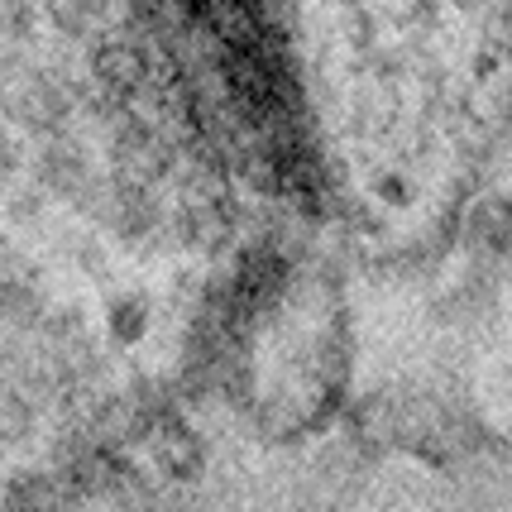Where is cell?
Listing matches in <instances>:
<instances>
[{
	"instance_id": "cell-8",
	"label": "cell",
	"mask_w": 512,
	"mask_h": 512,
	"mask_svg": "<svg viewBox=\"0 0 512 512\" xmlns=\"http://www.w3.org/2000/svg\"><path fill=\"white\" fill-rule=\"evenodd\" d=\"M39 436V407L15 383H0V446H29Z\"/></svg>"
},
{
	"instance_id": "cell-2",
	"label": "cell",
	"mask_w": 512,
	"mask_h": 512,
	"mask_svg": "<svg viewBox=\"0 0 512 512\" xmlns=\"http://www.w3.org/2000/svg\"><path fill=\"white\" fill-rule=\"evenodd\" d=\"M96 178H101V173H96V163H91L82 139H72V134H63V130L44 134V144H39V154H34V182L44 187L48 197H63L77 206V201L91 192Z\"/></svg>"
},
{
	"instance_id": "cell-5",
	"label": "cell",
	"mask_w": 512,
	"mask_h": 512,
	"mask_svg": "<svg viewBox=\"0 0 512 512\" xmlns=\"http://www.w3.org/2000/svg\"><path fill=\"white\" fill-rule=\"evenodd\" d=\"M149 446H154V465L168 474V479H197L206 469V441H201L192 426L182 422H163V426H149Z\"/></svg>"
},
{
	"instance_id": "cell-11",
	"label": "cell",
	"mask_w": 512,
	"mask_h": 512,
	"mask_svg": "<svg viewBox=\"0 0 512 512\" xmlns=\"http://www.w3.org/2000/svg\"><path fill=\"white\" fill-rule=\"evenodd\" d=\"M144 321H149V307L139 302V297H125V302H115L111 307V335L120 345H130L144 335Z\"/></svg>"
},
{
	"instance_id": "cell-6",
	"label": "cell",
	"mask_w": 512,
	"mask_h": 512,
	"mask_svg": "<svg viewBox=\"0 0 512 512\" xmlns=\"http://www.w3.org/2000/svg\"><path fill=\"white\" fill-rule=\"evenodd\" d=\"M44 321V292L34 283H20L15 273H0V335H29Z\"/></svg>"
},
{
	"instance_id": "cell-13",
	"label": "cell",
	"mask_w": 512,
	"mask_h": 512,
	"mask_svg": "<svg viewBox=\"0 0 512 512\" xmlns=\"http://www.w3.org/2000/svg\"><path fill=\"white\" fill-rule=\"evenodd\" d=\"M15 173H20V144L10 134V120H0V182L15 178Z\"/></svg>"
},
{
	"instance_id": "cell-3",
	"label": "cell",
	"mask_w": 512,
	"mask_h": 512,
	"mask_svg": "<svg viewBox=\"0 0 512 512\" xmlns=\"http://www.w3.org/2000/svg\"><path fill=\"white\" fill-rule=\"evenodd\" d=\"M91 77L111 96H134V91L149 87L154 63H149V48L139 44L134 34H106L91 44Z\"/></svg>"
},
{
	"instance_id": "cell-1",
	"label": "cell",
	"mask_w": 512,
	"mask_h": 512,
	"mask_svg": "<svg viewBox=\"0 0 512 512\" xmlns=\"http://www.w3.org/2000/svg\"><path fill=\"white\" fill-rule=\"evenodd\" d=\"M0 115L29 134L67 130L72 120V91L53 72L24 63L15 53H0Z\"/></svg>"
},
{
	"instance_id": "cell-10",
	"label": "cell",
	"mask_w": 512,
	"mask_h": 512,
	"mask_svg": "<svg viewBox=\"0 0 512 512\" xmlns=\"http://www.w3.org/2000/svg\"><path fill=\"white\" fill-rule=\"evenodd\" d=\"M34 0H0V44H29L34 39Z\"/></svg>"
},
{
	"instance_id": "cell-12",
	"label": "cell",
	"mask_w": 512,
	"mask_h": 512,
	"mask_svg": "<svg viewBox=\"0 0 512 512\" xmlns=\"http://www.w3.org/2000/svg\"><path fill=\"white\" fill-rule=\"evenodd\" d=\"M39 216H44V187H39V192H15V197H10V221L15 225H29V221H39Z\"/></svg>"
},
{
	"instance_id": "cell-7",
	"label": "cell",
	"mask_w": 512,
	"mask_h": 512,
	"mask_svg": "<svg viewBox=\"0 0 512 512\" xmlns=\"http://www.w3.org/2000/svg\"><path fill=\"white\" fill-rule=\"evenodd\" d=\"M173 225H178V235L192 249H216V245H225V235H230L225 211L211 197H182V206L173 211Z\"/></svg>"
},
{
	"instance_id": "cell-9",
	"label": "cell",
	"mask_w": 512,
	"mask_h": 512,
	"mask_svg": "<svg viewBox=\"0 0 512 512\" xmlns=\"http://www.w3.org/2000/svg\"><path fill=\"white\" fill-rule=\"evenodd\" d=\"M44 15L53 24V34L87 44V39H96V24H101V0H44Z\"/></svg>"
},
{
	"instance_id": "cell-4",
	"label": "cell",
	"mask_w": 512,
	"mask_h": 512,
	"mask_svg": "<svg viewBox=\"0 0 512 512\" xmlns=\"http://www.w3.org/2000/svg\"><path fill=\"white\" fill-rule=\"evenodd\" d=\"M111 163H115V178H130V182H144V187H154L163 173H168V144H163V134L154 125H144V120H120L111 130Z\"/></svg>"
}]
</instances>
